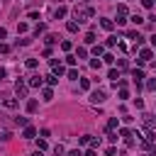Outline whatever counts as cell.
<instances>
[{"label": "cell", "instance_id": "1", "mask_svg": "<svg viewBox=\"0 0 156 156\" xmlns=\"http://www.w3.org/2000/svg\"><path fill=\"white\" fill-rule=\"evenodd\" d=\"M73 15H76V20H78V22H88V20L95 15V10H93L90 5H76Z\"/></svg>", "mask_w": 156, "mask_h": 156}, {"label": "cell", "instance_id": "2", "mask_svg": "<svg viewBox=\"0 0 156 156\" xmlns=\"http://www.w3.org/2000/svg\"><path fill=\"white\" fill-rule=\"evenodd\" d=\"M27 90H29V83H25V81H17V83H15V93H17L20 98H25Z\"/></svg>", "mask_w": 156, "mask_h": 156}, {"label": "cell", "instance_id": "3", "mask_svg": "<svg viewBox=\"0 0 156 156\" xmlns=\"http://www.w3.org/2000/svg\"><path fill=\"white\" fill-rule=\"evenodd\" d=\"M90 103H93V105L105 103V93H103V90H93V93H90Z\"/></svg>", "mask_w": 156, "mask_h": 156}, {"label": "cell", "instance_id": "4", "mask_svg": "<svg viewBox=\"0 0 156 156\" xmlns=\"http://www.w3.org/2000/svg\"><path fill=\"white\" fill-rule=\"evenodd\" d=\"M151 56H154V54H151V49H142V51H139V58H136V61H139V64H146Z\"/></svg>", "mask_w": 156, "mask_h": 156}, {"label": "cell", "instance_id": "5", "mask_svg": "<svg viewBox=\"0 0 156 156\" xmlns=\"http://www.w3.org/2000/svg\"><path fill=\"white\" fill-rule=\"evenodd\" d=\"M44 86V78L42 76H32L29 78V88H42Z\"/></svg>", "mask_w": 156, "mask_h": 156}, {"label": "cell", "instance_id": "6", "mask_svg": "<svg viewBox=\"0 0 156 156\" xmlns=\"http://www.w3.org/2000/svg\"><path fill=\"white\" fill-rule=\"evenodd\" d=\"M51 68H54V73H56V76H61V73H66V68L61 66V61H56V58H51Z\"/></svg>", "mask_w": 156, "mask_h": 156}, {"label": "cell", "instance_id": "7", "mask_svg": "<svg viewBox=\"0 0 156 156\" xmlns=\"http://www.w3.org/2000/svg\"><path fill=\"white\" fill-rule=\"evenodd\" d=\"M127 37H129V39H134V46H136V44H144V37H142L139 32H129Z\"/></svg>", "mask_w": 156, "mask_h": 156}, {"label": "cell", "instance_id": "8", "mask_svg": "<svg viewBox=\"0 0 156 156\" xmlns=\"http://www.w3.org/2000/svg\"><path fill=\"white\" fill-rule=\"evenodd\" d=\"M22 136H25V139H34V136H37V129H34V127H25Z\"/></svg>", "mask_w": 156, "mask_h": 156}, {"label": "cell", "instance_id": "9", "mask_svg": "<svg viewBox=\"0 0 156 156\" xmlns=\"http://www.w3.org/2000/svg\"><path fill=\"white\" fill-rule=\"evenodd\" d=\"M66 12H68V10H66L64 5H58V8L54 10V17H56V20H61V17H66Z\"/></svg>", "mask_w": 156, "mask_h": 156}, {"label": "cell", "instance_id": "10", "mask_svg": "<svg viewBox=\"0 0 156 156\" xmlns=\"http://www.w3.org/2000/svg\"><path fill=\"white\" fill-rule=\"evenodd\" d=\"M100 27H103V29H107V32H110V29H112V27H115V22H112V20H107V17H103V20H100Z\"/></svg>", "mask_w": 156, "mask_h": 156}, {"label": "cell", "instance_id": "11", "mask_svg": "<svg viewBox=\"0 0 156 156\" xmlns=\"http://www.w3.org/2000/svg\"><path fill=\"white\" fill-rule=\"evenodd\" d=\"M3 105H5V107H10V110H15V107H17V100H15V98H5Z\"/></svg>", "mask_w": 156, "mask_h": 156}, {"label": "cell", "instance_id": "12", "mask_svg": "<svg viewBox=\"0 0 156 156\" xmlns=\"http://www.w3.org/2000/svg\"><path fill=\"white\" fill-rule=\"evenodd\" d=\"M132 76H134V81H136V86H139V81L144 78V71H142V68H134V71H132Z\"/></svg>", "mask_w": 156, "mask_h": 156}, {"label": "cell", "instance_id": "13", "mask_svg": "<svg viewBox=\"0 0 156 156\" xmlns=\"http://www.w3.org/2000/svg\"><path fill=\"white\" fill-rule=\"evenodd\" d=\"M15 124L17 127H29V120L27 117H15Z\"/></svg>", "mask_w": 156, "mask_h": 156}, {"label": "cell", "instance_id": "14", "mask_svg": "<svg viewBox=\"0 0 156 156\" xmlns=\"http://www.w3.org/2000/svg\"><path fill=\"white\" fill-rule=\"evenodd\" d=\"M44 78H46V83H49V86H56V83H58L56 73H49V76H44Z\"/></svg>", "mask_w": 156, "mask_h": 156}, {"label": "cell", "instance_id": "15", "mask_svg": "<svg viewBox=\"0 0 156 156\" xmlns=\"http://www.w3.org/2000/svg\"><path fill=\"white\" fill-rule=\"evenodd\" d=\"M37 107H39L37 100H29V103H27V112H37Z\"/></svg>", "mask_w": 156, "mask_h": 156}, {"label": "cell", "instance_id": "16", "mask_svg": "<svg viewBox=\"0 0 156 156\" xmlns=\"http://www.w3.org/2000/svg\"><path fill=\"white\" fill-rule=\"evenodd\" d=\"M44 42H46V44H56V42H58V37H56V34H46V37H44Z\"/></svg>", "mask_w": 156, "mask_h": 156}, {"label": "cell", "instance_id": "17", "mask_svg": "<svg viewBox=\"0 0 156 156\" xmlns=\"http://www.w3.org/2000/svg\"><path fill=\"white\" fill-rule=\"evenodd\" d=\"M83 42H86V44H95V42H98V39H95V34H93V32H88V34H86V39H83Z\"/></svg>", "mask_w": 156, "mask_h": 156}, {"label": "cell", "instance_id": "18", "mask_svg": "<svg viewBox=\"0 0 156 156\" xmlns=\"http://www.w3.org/2000/svg\"><path fill=\"white\" fill-rule=\"evenodd\" d=\"M117 124H120V122H117V117H112V120L107 122V132H112V129H117Z\"/></svg>", "mask_w": 156, "mask_h": 156}, {"label": "cell", "instance_id": "19", "mask_svg": "<svg viewBox=\"0 0 156 156\" xmlns=\"http://www.w3.org/2000/svg\"><path fill=\"white\" fill-rule=\"evenodd\" d=\"M66 73H68V78H71V81H78V78H81L76 68H71V71H66Z\"/></svg>", "mask_w": 156, "mask_h": 156}, {"label": "cell", "instance_id": "20", "mask_svg": "<svg viewBox=\"0 0 156 156\" xmlns=\"http://www.w3.org/2000/svg\"><path fill=\"white\" fill-rule=\"evenodd\" d=\"M42 95H44V100H51V98H54V90H51V88H44Z\"/></svg>", "mask_w": 156, "mask_h": 156}, {"label": "cell", "instance_id": "21", "mask_svg": "<svg viewBox=\"0 0 156 156\" xmlns=\"http://www.w3.org/2000/svg\"><path fill=\"white\" fill-rule=\"evenodd\" d=\"M88 56V49L86 46H78V58H86Z\"/></svg>", "mask_w": 156, "mask_h": 156}, {"label": "cell", "instance_id": "22", "mask_svg": "<svg viewBox=\"0 0 156 156\" xmlns=\"http://www.w3.org/2000/svg\"><path fill=\"white\" fill-rule=\"evenodd\" d=\"M25 66H27V68H37V58H27Z\"/></svg>", "mask_w": 156, "mask_h": 156}, {"label": "cell", "instance_id": "23", "mask_svg": "<svg viewBox=\"0 0 156 156\" xmlns=\"http://www.w3.org/2000/svg\"><path fill=\"white\" fill-rule=\"evenodd\" d=\"M132 22H134V25H142L144 17H142V15H132Z\"/></svg>", "mask_w": 156, "mask_h": 156}, {"label": "cell", "instance_id": "24", "mask_svg": "<svg viewBox=\"0 0 156 156\" xmlns=\"http://www.w3.org/2000/svg\"><path fill=\"white\" fill-rule=\"evenodd\" d=\"M66 29H68V32H78V22H68Z\"/></svg>", "mask_w": 156, "mask_h": 156}, {"label": "cell", "instance_id": "25", "mask_svg": "<svg viewBox=\"0 0 156 156\" xmlns=\"http://www.w3.org/2000/svg\"><path fill=\"white\" fill-rule=\"evenodd\" d=\"M90 66H93V68H100V66H103V61H100V58H98V56H95V58H93V61H90Z\"/></svg>", "mask_w": 156, "mask_h": 156}, {"label": "cell", "instance_id": "26", "mask_svg": "<svg viewBox=\"0 0 156 156\" xmlns=\"http://www.w3.org/2000/svg\"><path fill=\"white\" fill-rule=\"evenodd\" d=\"M44 29H46V27H44V25H42V22H39V25H37V27H34V34H37V37H39V34H42V32H44Z\"/></svg>", "mask_w": 156, "mask_h": 156}, {"label": "cell", "instance_id": "27", "mask_svg": "<svg viewBox=\"0 0 156 156\" xmlns=\"http://www.w3.org/2000/svg\"><path fill=\"white\" fill-rule=\"evenodd\" d=\"M54 154H56V156H64V146L56 144V146H54Z\"/></svg>", "mask_w": 156, "mask_h": 156}, {"label": "cell", "instance_id": "28", "mask_svg": "<svg viewBox=\"0 0 156 156\" xmlns=\"http://www.w3.org/2000/svg\"><path fill=\"white\" fill-rule=\"evenodd\" d=\"M81 88H83V90L90 88V81H88V78H81Z\"/></svg>", "mask_w": 156, "mask_h": 156}, {"label": "cell", "instance_id": "29", "mask_svg": "<svg viewBox=\"0 0 156 156\" xmlns=\"http://www.w3.org/2000/svg\"><path fill=\"white\" fill-rule=\"evenodd\" d=\"M115 154H117L115 146H107V149H105V156H115Z\"/></svg>", "mask_w": 156, "mask_h": 156}, {"label": "cell", "instance_id": "30", "mask_svg": "<svg viewBox=\"0 0 156 156\" xmlns=\"http://www.w3.org/2000/svg\"><path fill=\"white\" fill-rule=\"evenodd\" d=\"M37 146H39V151H42V149H46L49 144H46V139H39V142H37Z\"/></svg>", "mask_w": 156, "mask_h": 156}, {"label": "cell", "instance_id": "31", "mask_svg": "<svg viewBox=\"0 0 156 156\" xmlns=\"http://www.w3.org/2000/svg\"><path fill=\"white\" fill-rule=\"evenodd\" d=\"M103 58H105V64H115V56H112V54H105Z\"/></svg>", "mask_w": 156, "mask_h": 156}, {"label": "cell", "instance_id": "32", "mask_svg": "<svg viewBox=\"0 0 156 156\" xmlns=\"http://www.w3.org/2000/svg\"><path fill=\"white\" fill-rule=\"evenodd\" d=\"M76 58H78V56H66V64H68V66H76Z\"/></svg>", "mask_w": 156, "mask_h": 156}, {"label": "cell", "instance_id": "33", "mask_svg": "<svg viewBox=\"0 0 156 156\" xmlns=\"http://www.w3.org/2000/svg\"><path fill=\"white\" fill-rule=\"evenodd\" d=\"M127 98H129V93H127L124 88H120V100H127Z\"/></svg>", "mask_w": 156, "mask_h": 156}, {"label": "cell", "instance_id": "34", "mask_svg": "<svg viewBox=\"0 0 156 156\" xmlns=\"http://www.w3.org/2000/svg\"><path fill=\"white\" fill-rule=\"evenodd\" d=\"M29 42H32V39H17V46H27Z\"/></svg>", "mask_w": 156, "mask_h": 156}, {"label": "cell", "instance_id": "35", "mask_svg": "<svg viewBox=\"0 0 156 156\" xmlns=\"http://www.w3.org/2000/svg\"><path fill=\"white\" fill-rule=\"evenodd\" d=\"M93 54H95V56H100V54H103V46H100V44L93 46Z\"/></svg>", "mask_w": 156, "mask_h": 156}, {"label": "cell", "instance_id": "36", "mask_svg": "<svg viewBox=\"0 0 156 156\" xmlns=\"http://www.w3.org/2000/svg\"><path fill=\"white\" fill-rule=\"evenodd\" d=\"M0 54H10V46L8 44H0Z\"/></svg>", "mask_w": 156, "mask_h": 156}, {"label": "cell", "instance_id": "37", "mask_svg": "<svg viewBox=\"0 0 156 156\" xmlns=\"http://www.w3.org/2000/svg\"><path fill=\"white\" fill-rule=\"evenodd\" d=\"M117 12H120V15H127V5H117Z\"/></svg>", "mask_w": 156, "mask_h": 156}, {"label": "cell", "instance_id": "38", "mask_svg": "<svg viewBox=\"0 0 156 156\" xmlns=\"http://www.w3.org/2000/svg\"><path fill=\"white\" fill-rule=\"evenodd\" d=\"M146 88H149V90H156V81H154V78H151V81L146 83Z\"/></svg>", "mask_w": 156, "mask_h": 156}, {"label": "cell", "instance_id": "39", "mask_svg": "<svg viewBox=\"0 0 156 156\" xmlns=\"http://www.w3.org/2000/svg\"><path fill=\"white\" fill-rule=\"evenodd\" d=\"M61 49L64 51H71V42H61Z\"/></svg>", "mask_w": 156, "mask_h": 156}, {"label": "cell", "instance_id": "40", "mask_svg": "<svg viewBox=\"0 0 156 156\" xmlns=\"http://www.w3.org/2000/svg\"><path fill=\"white\" fill-rule=\"evenodd\" d=\"M142 5L144 8H154V0H142Z\"/></svg>", "mask_w": 156, "mask_h": 156}, {"label": "cell", "instance_id": "41", "mask_svg": "<svg viewBox=\"0 0 156 156\" xmlns=\"http://www.w3.org/2000/svg\"><path fill=\"white\" fill-rule=\"evenodd\" d=\"M5 37H8V29H5V27H0V39H5Z\"/></svg>", "mask_w": 156, "mask_h": 156}, {"label": "cell", "instance_id": "42", "mask_svg": "<svg viewBox=\"0 0 156 156\" xmlns=\"http://www.w3.org/2000/svg\"><path fill=\"white\" fill-rule=\"evenodd\" d=\"M68 156H83V154H81V151H78V149H73V151H71Z\"/></svg>", "mask_w": 156, "mask_h": 156}, {"label": "cell", "instance_id": "43", "mask_svg": "<svg viewBox=\"0 0 156 156\" xmlns=\"http://www.w3.org/2000/svg\"><path fill=\"white\" fill-rule=\"evenodd\" d=\"M5 76H8V71H5V68H0V81H3Z\"/></svg>", "mask_w": 156, "mask_h": 156}, {"label": "cell", "instance_id": "44", "mask_svg": "<svg viewBox=\"0 0 156 156\" xmlns=\"http://www.w3.org/2000/svg\"><path fill=\"white\" fill-rule=\"evenodd\" d=\"M83 156H98V154H95V151H93V149H90V151H86V154H83Z\"/></svg>", "mask_w": 156, "mask_h": 156}, {"label": "cell", "instance_id": "45", "mask_svg": "<svg viewBox=\"0 0 156 156\" xmlns=\"http://www.w3.org/2000/svg\"><path fill=\"white\" fill-rule=\"evenodd\" d=\"M151 44H154V46H156V34H154V37H151Z\"/></svg>", "mask_w": 156, "mask_h": 156}, {"label": "cell", "instance_id": "46", "mask_svg": "<svg viewBox=\"0 0 156 156\" xmlns=\"http://www.w3.org/2000/svg\"><path fill=\"white\" fill-rule=\"evenodd\" d=\"M32 156H42V151H34V154H32Z\"/></svg>", "mask_w": 156, "mask_h": 156}, {"label": "cell", "instance_id": "47", "mask_svg": "<svg viewBox=\"0 0 156 156\" xmlns=\"http://www.w3.org/2000/svg\"><path fill=\"white\" fill-rule=\"evenodd\" d=\"M58 3H61V0H58Z\"/></svg>", "mask_w": 156, "mask_h": 156}]
</instances>
